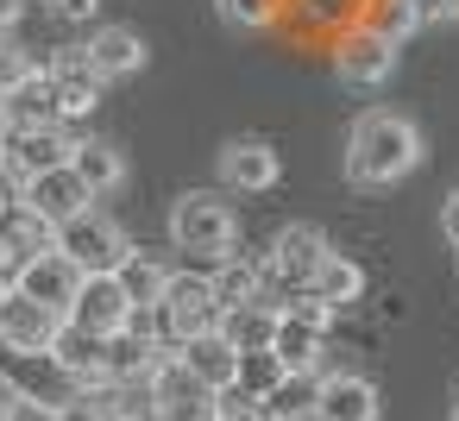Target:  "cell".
I'll list each match as a JSON object with an SVG mask.
<instances>
[{"label":"cell","mask_w":459,"mask_h":421,"mask_svg":"<svg viewBox=\"0 0 459 421\" xmlns=\"http://www.w3.org/2000/svg\"><path fill=\"white\" fill-rule=\"evenodd\" d=\"M421 158H428V145H421V126H415L409 114L371 107V114H359L352 133H346V176H352L359 189H390V183L415 176Z\"/></svg>","instance_id":"6da1fadb"},{"label":"cell","mask_w":459,"mask_h":421,"mask_svg":"<svg viewBox=\"0 0 459 421\" xmlns=\"http://www.w3.org/2000/svg\"><path fill=\"white\" fill-rule=\"evenodd\" d=\"M333 258V245H327V233L321 227H283L277 233V245H271V264H264V296L258 302H271V308H290L296 296H308V283H315V271Z\"/></svg>","instance_id":"7a4b0ae2"},{"label":"cell","mask_w":459,"mask_h":421,"mask_svg":"<svg viewBox=\"0 0 459 421\" xmlns=\"http://www.w3.org/2000/svg\"><path fill=\"white\" fill-rule=\"evenodd\" d=\"M170 245L221 264V258H233V245H239V220H233V208H227L214 189H189V195H177V208H170Z\"/></svg>","instance_id":"3957f363"},{"label":"cell","mask_w":459,"mask_h":421,"mask_svg":"<svg viewBox=\"0 0 459 421\" xmlns=\"http://www.w3.org/2000/svg\"><path fill=\"white\" fill-rule=\"evenodd\" d=\"M57 252H64L82 277H108V271H120V264L133 258V239H126L120 220H108L101 208H82L76 220L57 227Z\"/></svg>","instance_id":"277c9868"},{"label":"cell","mask_w":459,"mask_h":421,"mask_svg":"<svg viewBox=\"0 0 459 421\" xmlns=\"http://www.w3.org/2000/svg\"><path fill=\"white\" fill-rule=\"evenodd\" d=\"M158 321H164V327H170V339L183 346V339L221 333L227 302H221L214 277H202V271H170V289H164V302H158Z\"/></svg>","instance_id":"5b68a950"},{"label":"cell","mask_w":459,"mask_h":421,"mask_svg":"<svg viewBox=\"0 0 459 421\" xmlns=\"http://www.w3.org/2000/svg\"><path fill=\"white\" fill-rule=\"evenodd\" d=\"M0 390L26 396V402H45V408H64V402L82 396V383L51 352H13V346H0Z\"/></svg>","instance_id":"8992f818"},{"label":"cell","mask_w":459,"mask_h":421,"mask_svg":"<svg viewBox=\"0 0 459 421\" xmlns=\"http://www.w3.org/2000/svg\"><path fill=\"white\" fill-rule=\"evenodd\" d=\"M396 51L403 45H390V39H377L371 26H346L340 39H333V76L346 82V89H384L390 76H396Z\"/></svg>","instance_id":"52a82bcc"},{"label":"cell","mask_w":459,"mask_h":421,"mask_svg":"<svg viewBox=\"0 0 459 421\" xmlns=\"http://www.w3.org/2000/svg\"><path fill=\"white\" fill-rule=\"evenodd\" d=\"M76 139L64 126H7V139H0V170H7L13 183H32L57 164H70Z\"/></svg>","instance_id":"ba28073f"},{"label":"cell","mask_w":459,"mask_h":421,"mask_svg":"<svg viewBox=\"0 0 459 421\" xmlns=\"http://www.w3.org/2000/svg\"><path fill=\"white\" fill-rule=\"evenodd\" d=\"M20 202L39 214V220H51V227H64V220H76L82 208H95V189L70 170V164H57V170H45V176H32V183H20Z\"/></svg>","instance_id":"9c48e42d"},{"label":"cell","mask_w":459,"mask_h":421,"mask_svg":"<svg viewBox=\"0 0 459 421\" xmlns=\"http://www.w3.org/2000/svg\"><path fill=\"white\" fill-rule=\"evenodd\" d=\"M13 289H20V296H32V302H45V308H57V314L70 321V308H76V296H82V271L51 245V252L26 258V271L13 277Z\"/></svg>","instance_id":"30bf717a"},{"label":"cell","mask_w":459,"mask_h":421,"mask_svg":"<svg viewBox=\"0 0 459 421\" xmlns=\"http://www.w3.org/2000/svg\"><path fill=\"white\" fill-rule=\"evenodd\" d=\"M57 327H64L57 308H45V302L7 289V302H0V346H13V352H51Z\"/></svg>","instance_id":"8fae6325"},{"label":"cell","mask_w":459,"mask_h":421,"mask_svg":"<svg viewBox=\"0 0 459 421\" xmlns=\"http://www.w3.org/2000/svg\"><path fill=\"white\" fill-rule=\"evenodd\" d=\"M139 308H133V296H126V283L108 271V277H82V296H76V308H70V321L76 327H89V333H120L126 321H133Z\"/></svg>","instance_id":"7c38bea8"},{"label":"cell","mask_w":459,"mask_h":421,"mask_svg":"<svg viewBox=\"0 0 459 421\" xmlns=\"http://www.w3.org/2000/svg\"><path fill=\"white\" fill-rule=\"evenodd\" d=\"M0 114H7V126H64L57 89H51V64H32L20 82L0 89Z\"/></svg>","instance_id":"4fadbf2b"},{"label":"cell","mask_w":459,"mask_h":421,"mask_svg":"<svg viewBox=\"0 0 459 421\" xmlns=\"http://www.w3.org/2000/svg\"><path fill=\"white\" fill-rule=\"evenodd\" d=\"M384 415V396L371 377L359 371H333L321 377V402H315V421H377Z\"/></svg>","instance_id":"5bb4252c"},{"label":"cell","mask_w":459,"mask_h":421,"mask_svg":"<svg viewBox=\"0 0 459 421\" xmlns=\"http://www.w3.org/2000/svg\"><path fill=\"white\" fill-rule=\"evenodd\" d=\"M82 57L101 70V82H126V76L145 70V39L133 26H95L89 45H82Z\"/></svg>","instance_id":"9a60e30c"},{"label":"cell","mask_w":459,"mask_h":421,"mask_svg":"<svg viewBox=\"0 0 459 421\" xmlns=\"http://www.w3.org/2000/svg\"><path fill=\"white\" fill-rule=\"evenodd\" d=\"M51 89H57V114L64 120H82V114H95L101 107V70L82 57V51H64L57 64H51Z\"/></svg>","instance_id":"2e32d148"},{"label":"cell","mask_w":459,"mask_h":421,"mask_svg":"<svg viewBox=\"0 0 459 421\" xmlns=\"http://www.w3.org/2000/svg\"><path fill=\"white\" fill-rule=\"evenodd\" d=\"M51 358L82 383V390H108V339L101 333H89V327H76V321H64L57 327V339H51Z\"/></svg>","instance_id":"e0dca14e"},{"label":"cell","mask_w":459,"mask_h":421,"mask_svg":"<svg viewBox=\"0 0 459 421\" xmlns=\"http://www.w3.org/2000/svg\"><path fill=\"white\" fill-rule=\"evenodd\" d=\"M277 151L264 145V139H233L227 151H221V183L233 189V195H258V189H271L277 183Z\"/></svg>","instance_id":"ac0fdd59"},{"label":"cell","mask_w":459,"mask_h":421,"mask_svg":"<svg viewBox=\"0 0 459 421\" xmlns=\"http://www.w3.org/2000/svg\"><path fill=\"white\" fill-rule=\"evenodd\" d=\"M177 358L202 377V390H214V396H227L233 383H239V346L227 339V333H202V339H183L177 346Z\"/></svg>","instance_id":"d6986e66"},{"label":"cell","mask_w":459,"mask_h":421,"mask_svg":"<svg viewBox=\"0 0 459 421\" xmlns=\"http://www.w3.org/2000/svg\"><path fill=\"white\" fill-rule=\"evenodd\" d=\"M70 170L95 189V202H101V195H114V189L126 183V158H120V145H108V139H76Z\"/></svg>","instance_id":"ffe728a7"},{"label":"cell","mask_w":459,"mask_h":421,"mask_svg":"<svg viewBox=\"0 0 459 421\" xmlns=\"http://www.w3.org/2000/svg\"><path fill=\"white\" fill-rule=\"evenodd\" d=\"M321 339H327L321 327H308L302 314L283 308V314H277V339H271V352L283 358V371H315V365H321Z\"/></svg>","instance_id":"44dd1931"},{"label":"cell","mask_w":459,"mask_h":421,"mask_svg":"<svg viewBox=\"0 0 459 421\" xmlns=\"http://www.w3.org/2000/svg\"><path fill=\"white\" fill-rule=\"evenodd\" d=\"M277 314H283V308H271V302H239V308H227L221 333H227L239 352H264V346L277 339Z\"/></svg>","instance_id":"7402d4cb"},{"label":"cell","mask_w":459,"mask_h":421,"mask_svg":"<svg viewBox=\"0 0 459 421\" xmlns=\"http://www.w3.org/2000/svg\"><path fill=\"white\" fill-rule=\"evenodd\" d=\"M315 402H321V377H315V371H290V377L264 396V415H271V421H315Z\"/></svg>","instance_id":"603a6c76"},{"label":"cell","mask_w":459,"mask_h":421,"mask_svg":"<svg viewBox=\"0 0 459 421\" xmlns=\"http://www.w3.org/2000/svg\"><path fill=\"white\" fill-rule=\"evenodd\" d=\"M359 289H365V271H359L346 252H333V258L315 271V283H308V296H315V302H333V308L359 302Z\"/></svg>","instance_id":"cb8c5ba5"},{"label":"cell","mask_w":459,"mask_h":421,"mask_svg":"<svg viewBox=\"0 0 459 421\" xmlns=\"http://www.w3.org/2000/svg\"><path fill=\"white\" fill-rule=\"evenodd\" d=\"M359 26H371L377 39L403 45L409 32H421V13H415V0H365V7H359Z\"/></svg>","instance_id":"d4e9b609"},{"label":"cell","mask_w":459,"mask_h":421,"mask_svg":"<svg viewBox=\"0 0 459 421\" xmlns=\"http://www.w3.org/2000/svg\"><path fill=\"white\" fill-rule=\"evenodd\" d=\"M120 283H126V296H133V308H158L164 302V289H170V271L158 264V258H145V252H133L120 271H114Z\"/></svg>","instance_id":"484cf974"},{"label":"cell","mask_w":459,"mask_h":421,"mask_svg":"<svg viewBox=\"0 0 459 421\" xmlns=\"http://www.w3.org/2000/svg\"><path fill=\"white\" fill-rule=\"evenodd\" d=\"M214 289H221V302H227V308H239V302H258V296H264V264L221 258V271H214Z\"/></svg>","instance_id":"4316f807"},{"label":"cell","mask_w":459,"mask_h":421,"mask_svg":"<svg viewBox=\"0 0 459 421\" xmlns=\"http://www.w3.org/2000/svg\"><path fill=\"white\" fill-rule=\"evenodd\" d=\"M214 13H221L233 32H271V26L290 13V0H214Z\"/></svg>","instance_id":"83f0119b"},{"label":"cell","mask_w":459,"mask_h":421,"mask_svg":"<svg viewBox=\"0 0 459 421\" xmlns=\"http://www.w3.org/2000/svg\"><path fill=\"white\" fill-rule=\"evenodd\" d=\"M283 377H290V371H283V358L264 346V352H239V383H233V390H246L252 402H264Z\"/></svg>","instance_id":"f1b7e54d"},{"label":"cell","mask_w":459,"mask_h":421,"mask_svg":"<svg viewBox=\"0 0 459 421\" xmlns=\"http://www.w3.org/2000/svg\"><path fill=\"white\" fill-rule=\"evenodd\" d=\"M296 7H302L315 26H340V20H359L365 0H296Z\"/></svg>","instance_id":"f546056e"},{"label":"cell","mask_w":459,"mask_h":421,"mask_svg":"<svg viewBox=\"0 0 459 421\" xmlns=\"http://www.w3.org/2000/svg\"><path fill=\"white\" fill-rule=\"evenodd\" d=\"M26 271V245L13 239V227L0 220V289H13V277Z\"/></svg>","instance_id":"4dcf8cb0"},{"label":"cell","mask_w":459,"mask_h":421,"mask_svg":"<svg viewBox=\"0 0 459 421\" xmlns=\"http://www.w3.org/2000/svg\"><path fill=\"white\" fill-rule=\"evenodd\" d=\"M32 70V57L13 45V26H0V89H7V82H20Z\"/></svg>","instance_id":"1f68e13d"},{"label":"cell","mask_w":459,"mask_h":421,"mask_svg":"<svg viewBox=\"0 0 459 421\" xmlns=\"http://www.w3.org/2000/svg\"><path fill=\"white\" fill-rule=\"evenodd\" d=\"M51 7V20H64V26H95L101 20V0H45Z\"/></svg>","instance_id":"d6a6232c"},{"label":"cell","mask_w":459,"mask_h":421,"mask_svg":"<svg viewBox=\"0 0 459 421\" xmlns=\"http://www.w3.org/2000/svg\"><path fill=\"white\" fill-rule=\"evenodd\" d=\"M221 421H271V415H264V402H252L246 390H227V396H221Z\"/></svg>","instance_id":"836d02e7"},{"label":"cell","mask_w":459,"mask_h":421,"mask_svg":"<svg viewBox=\"0 0 459 421\" xmlns=\"http://www.w3.org/2000/svg\"><path fill=\"white\" fill-rule=\"evenodd\" d=\"M108 415H114V408H101L89 390H82L76 402H64V408H57V421H108Z\"/></svg>","instance_id":"e575fe53"},{"label":"cell","mask_w":459,"mask_h":421,"mask_svg":"<svg viewBox=\"0 0 459 421\" xmlns=\"http://www.w3.org/2000/svg\"><path fill=\"white\" fill-rule=\"evenodd\" d=\"M7 421H57V408H45V402H26V396H13Z\"/></svg>","instance_id":"d590c367"},{"label":"cell","mask_w":459,"mask_h":421,"mask_svg":"<svg viewBox=\"0 0 459 421\" xmlns=\"http://www.w3.org/2000/svg\"><path fill=\"white\" fill-rule=\"evenodd\" d=\"M440 233H446V245L459 252V189H453V195L440 202Z\"/></svg>","instance_id":"8d00e7d4"},{"label":"cell","mask_w":459,"mask_h":421,"mask_svg":"<svg viewBox=\"0 0 459 421\" xmlns=\"http://www.w3.org/2000/svg\"><path fill=\"white\" fill-rule=\"evenodd\" d=\"M415 13H421V26H440V20H453V0H415Z\"/></svg>","instance_id":"74e56055"},{"label":"cell","mask_w":459,"mask_h":421,"mask_svg":"<svg viewBox=\"0 0 459 421\" xmlns=\"http://www.w3.org/2000/svg\"><path fill=\"white\" fill-rule=\"evenodd\" d=\"M20 7H26V0H0V26H13V20H20Z\"/></svg>","instance_id":"f35d334b"},{"label":"cell","mask_w":459,"mask_h":421,"mask_svg":"<svg viewBox=\"0 0 459 421\" xmlns=\"http://www.w3.org/2000/svg\"><path fill=\"white\" fill-rule=\"evenodd\" d=\"M108 421H152V415H139V408H114Z\"/></svg>","instance_id":"ab89813d"},{"label":"cell","mask_w":459,"mask_h":421,"mask_svg":"<svg viewBox=\"0 0 459 421\" xmlns=\"http://www.w3.org/2000/svg\"><path fill=\"white\" fill-rule=\"evenodd\" d=\"M7 408H13V396H7V390H0V421H7Z\"/></svg>","instance_id":"60d3db41"},{"label":"cell","mask_w":459,"mask_h":421,"mask_svg":"<svg viewBox=\"0 0 459 421\" xmlns=\"http://www.w3.org/2000/svg\"><path fill=\"white\" fill-rule=\"evenodd\" d=\"M0 139H7V114H0Z\"/></svg>","instance_id":"b9f144b4"},{"label":"cell","mask_w":459,"mask_h":421,"mask_svg":"<svg viewBox=\"0 0 459 421\" xmlns=\"http://www.w3.org/2000/svg\"><path fill=\"white\" fill-rule=\"evenodd\" d=\"M453 20H459V0H453Z\"/></svg>","instance_id":"7bdbcfd3"},{"label":"cell","mask_w":459,"mask_h":421,"mask_svg":"<svg viewBox=\"0 0 459 421\" xmlns=\"http://www.w3.org/2000/svg\"><path fill=\"white\" fill-rule=\"evenodd\" d=\"M0 302H7V289H0Z\"/></svg>","instance_id":"ee69618b"},{"label":"cell","mask_w":459,"mask_h":421,"mask_svg":"<svg viewBox=\"0 0 459 421\" xmlns=\"http://www.w3.org/2000/svg\"><path fill=\"white\" fill-rule=\"evenodd\" d=\"M453 421H459V408H453Z\"/></svg>","instance_id":"f6af8a7d"}]
</instances>
